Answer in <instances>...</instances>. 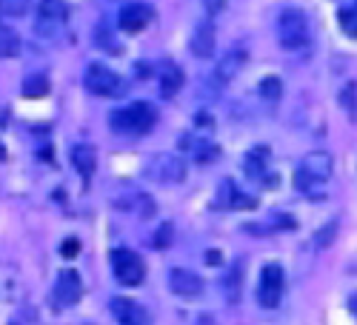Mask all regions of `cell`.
I'll return each instance as SVG.
<instances>
[{"label": "cell", "mask_w": 357, "mask_h": 325, "mask_svg": "<svg viewBox=\"0 0 357 325\" xmlns=\"http://www.w3.org/2000/svg\"><path fill=\"white\" fill-rule=\"evenodd\" d=\"M109 123H112V132H117V134L140 137V134H149L155 129L158 111H155V106H149V103H129L123 109H114L109 114Z\"/></svg>", "instance_id": "cell-1"}, {"label": "cell", "mask_w": 357, "mask_h": 325, "mask_svg": "<svg viewBox=\"0 0 357 325\" xmlns=\"http://www.w3.org/2000/svg\"><path fill=\"white\" fill-rule=\"evenodd\" d=\"M332 168H335V160L329 152H312L301 160V166H297L294 171V186L297 191L303 194H317L320 186L329 183L332 177Z\"/></svg>", "instance_id": "cell-2"}, {"label": "cell", "mask_w": 357, "mask_h": 325, "mask_svg": "<svg viewBox=\"0 0 357 325\" xmlns=\"http://www.w3.org/2000/svg\"><path fill=\"white\" fill-rule=\"evenodd\" d=\"M312 40V23H309V15L303 9H283L278 15V43L286 49V51H297L309 46Z\"/></svg>", "instance_id": "cell-3"}, {"label": "cell", "mask_w": 357, "mask_h": 325, "mask_svg": "<svg viewBox=\"0 0 357 325\" xmlns=\"http://www.w3.org/2000/svg\"><path fill=\"white\" fill-rule=\"evenodd\" d=\"M109 262H112L114 280L121 283V285L135 288V285H140V283L146 280V262H143V257H140L137 251H132V248H114V251L109 254Z\"/></svg>", "instance_id": "cell-4"}, {"label": "cell", "mask_w": 357, "mask_h": 325, "mask_svg": "<svg viewBox=\"0 0 357 325\" xmlns=\"http://www.w3.org/2000/svg\"><path fill=\"white\" fill-rule=\"evenodd\" d=\"M283 288H286V274L280 262H266L260 269L257 280V303L263 308H278L283 300Z\"/></svg>", "instance_id": "cell-5"}, {"label": "cell", "mask_w": 357, "mask_h": 325, "mask_svg": "<svg viewBox=\"0 0 357 325\" xmlns=\"http://www.w3.org/2000/svg\"><path fill=\"white\" fill-rule=\"evenodd\" d=\"M66 17H69V9L63 0H40L38 15H35V32L40 38H57L63 32Z\"/></svg>", "instance_id": "cell-6"}, {"label": "cell", "mask_w": 357, "mask_h": 325, "mask_svg": "<svg viewBox=\"0 0 357 325\" xmlns=\"http://www.w3.org/2000/svg\"><path fill=\"white\" fill-rule=\"evenodd\" d=\"M83 83H86L89 92L98 95V97H121L123 88H126L123 80H121V74L112 72V69L103 66V63H92V66H89Z\"/></svg>", "instance_id": "cell-7"}, {"label": "cell", "mask_w": 357, "mask_h": 325, "mask_svg": "<svg viewBox=\"0 0 357 325\" xmlns=\"http://www.w3.org/2000/svg\"><path fill=\"white\" fill-rule=\"evenodd\" d=\"M146 174L152 177V180L163 183V186H174V183H183L186 163H183V157H177V154H158L152 163H149Z\"/></svg>", "instance_id": "cell-8"}, {"label": "cell", "mask_w": 357, "mask_h": 325, "mask_svg": "<svg viewBox=\"0 0 357 325\" xmlns=\"http://www.w3.org/2000/svg\"><path fill=\"white\" fill-rule=\"evenodd\" d=\"M169 288L181 300H197V297H203L206 283L200 280V274H195L189 269H181V265H174V269L169 271Z\"/></svg>", "instance_id": "cell-9"}, {"label": "cell", "mask_w": 357, "mask_h": 325, "mask_svg": "<svg viewBox=\"0 0 357 325\" xmlns=\"http://www.w3.org/2000/svg\"><path fill=\"white\" fill-rule=\"evenodd\" d=\"M149 23H152V6L146 3H129L117 12V26L126 35H140Z\"/></svg>", "instance_id": "cell-10"}, {"label": "cell", "mask_w": 357, "mask_h": 325, "mask_svg": "<svg viewBox=\"0 0 357 325\" xmlns=\"http://www.w3.org/2000/svg\"><path fill=\"white\" fill-rule=\"evenodd\" d=\"M80 291H83V283H80V274L75 269H63L57 274V283H54V303L66 308V306H75L80 300Z\"/></svg>", "instance_id": "cell-11"}, {"label": "cell", "mask_w": 357, "mask_h": 325, "mask_svg": "<svg viewBox=\"0 0 357 325\" xmlns=\"http://www.w3.org/2000/svg\"><path fill=\"white\" fill-rule=\"evenodd\" d=\"M112 314L121 325H146L149 317H146V308L129 297H114L112 300Z\"/></svg>", "instance_id": "cell-12"}, {"label": "cell", "mask_w": 357, "mask_h": 325, "mask_svg": "<svg viewBox=\"0 0 357 325\" xmlns=\"http://www.w3.org/2000/svg\"><path fill=\"white\" fill-rule=\"evenodd\" d=\"M189 49H192V54L197 57V61H206V57L215 54V26L209 20H203V23L195 26Z\"/></svg>", "instance_id": "cell-13"}, {"label": "cell", "mask_w": 357, "mask_h": 325, "mask_svg": "<svg viewBox=\"0 0 357 325\" xmlns=\"http://www.w3.org/2000/svg\"><path fill=\"white\" fill-rule=\"evenodd\" d=\"M243 63H246V51L243 49L226 51L220 61H218V66H215V83L218 86H226L231 77H237V72L243 69Z\"/></svg>", "instance_id": "cell-14"}, {"label": "cell", "mask_w": 357, "mask_h": 325, "mask_svg": "<svg viewBox=\"0 0 357 325\" xmlns=\"http://www.w3.org/2000/svg\"><path fill=\"white\" fill-rule=\"evenodd\" d=\"M72 166L80 171L83 180H89V177L95 174V168H98V152H95L89 143L72 145Z\"/></svg>", "instance_id": "cell-15"}, {"label": "cell", "mask_w": 357, "mask_h": 325, "mask_svg": "<svg viewBox=\"0 0 357 325\" xmlns=\"http://www.w3.org/2000/svg\"><path fill=\"white\" fill-rule=\"evenodd\" d=\"M243 168H246V174L252 177V180L269 186V180H266V177H272L269 174V149H252L246 163H243Z\"/></svg>", "instance_id": "cell-16"}, {"label": "cell", "mask_w": 357, "mask_h": 325, "mask_svg": "<svg viewBox=\"0 0 357 325\" xmlns=\"http://www.w3.org/2000/svg\"><path fill=\"white\" fill-rule=\"evenodd\" d=\"M220 205H226V209H234V212H241V209H255L257 200L243 194L237 186L231 183H223V191H220Z\"/></svg>", "instance_id": "cell-17"}, {"label": "cell", "mask_w": 357, "mask_h": 325, "mask_svg": "<svg viewBox=\"0 0 357 325\" xmlns=\"http://www.w3.org/2000/svg\"><path fill=\"white\" fill-rule=\"evenodd\" d=\"M183 149L195 157V160H200V163H209V160H215L218 157V149L212 143H206V140H195V137H183Z\"/></svg>", "instance_id": "cell-18"}, {"label": "cell", "mask_w": 357, "mask_h": 325, "mask_svg": "<svg viewBox=\"0 0 357 325\" xmlns=\"http://www.w3.org/2000/svg\"><path fill=\"white\" fill-rule=\"evenodd\" d=\"M181 86H183V72H181V66L169 63L166 72H163V80H160V95H163V97H174L177 92H181Z\"/></svg>", "instance_id": "cell-19"}, {"label": "cell", "mask_w": 357, "mask_h": 325, "mask_svg": "<svg viewBox=\"0 0 357 325\" xmlns=\"http://www.w3.org/2000/svg\"><path fill=\"white\" fill-rule=\"evenodd\" d=\"M17 51H20V38H17V32H15L12 26L0 23V61H3V57H17Z\"/></svg>", "instance_id": "cell-20"}, {"label": "cell", "mask_w": 357, "mask_h": 325, "mask_svg": "<svg viewBox=\"0 0 357 325\" xmlns=\"http://www.w3.org/2000/svg\"><path fill=\"white\" fill-rule=\"evenodd\" d=\"M257 92H260V97H263V100L275 103V100H280V95H283V83H280V77L269 74V77H263V80H260Z\"/></svg>", "instance_id": "cell-21"}, {"label": "cell", "mask_w": 357, "mask_h": 325, "mask_svg": "<svg viewBox=\"0 0 357 325\" xmlns=\"http://www.w3.org/2000/svg\"><path fill=\"white\" fill-rule=\"evenodd\" d=\"M49 92V80L43 74H32V77H26L23 83V95L26 97H43Z\"/></svg>", "instance_id": "cell-22"}, {"label": "cell", "mask_w": 357, "mask_h": 325, "mask_svg": "<svg viewBox=\"0 0 357 325\" xmlns=\"http://www.w3.org/2000/svg\"><path fill=\"white\" fill-rule=\"evenodd\" d=\"M337 23H340V29H343V35H349V38H357V6L340 9V15H337Z\"/></svg>", "instance_id": "cell-23"}, {"label": "cell", "mask_w": 357, "mask_h": 325, "mask_svg": "<svg viewBox=\"0 0 357 325\" xmlns=\"http://www.w3.org/2000/svg\"><path fill=\"white\" fill-rule=\"evenodd\" d=\"M32 6V0H0V12L9 17H23Z\"/></svg>", "instance_id": "cell-24"}, {"label": "cell", "mask_w": 357, "mask_h": 325, "mask_svg": "<svg viewBox=\"0 0 357 325\" xmlns=\"http://www.w3.org/2000/svg\"><path fill=\"white\" fill-rule=\"evenodd\" d=\"M169 240H172V225H163V228L158 231V237H155V248H166Z\"/></svg>", "instance_id": "cell-25"}, {"label": "cell", "mask_w": 357, "mask_h": 325, "mask_svg": "<svg viewBox=\"0 0 357 325\" xmlns=\"http://www.w3.org/2000/svg\"><path fill=\"white\" fill-rule=\"evenodd\" d=\"M61 254H63V257H66V260H72V257H77V254H80V243H77V240H72V237H69V240H66V243H63V248H61Z\"/></svg>", "instance_id": "cell-26"}]
</instances>
